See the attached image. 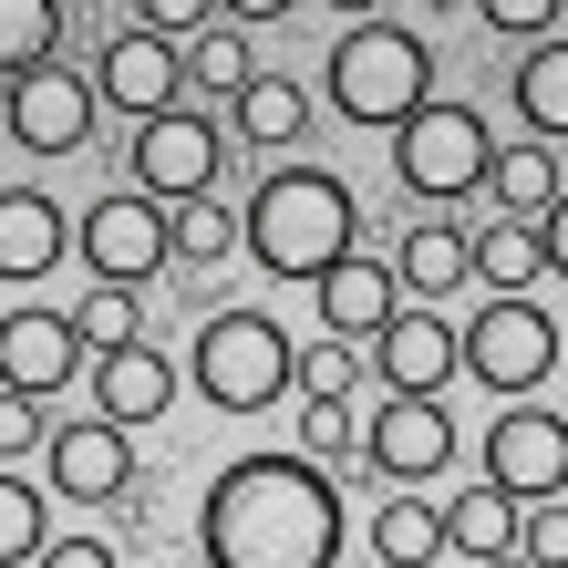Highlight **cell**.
Wrapping results in <instances>:
<instances>
[{"label": "cell", "instance_id": "6da1fadb", "mask_svg": "<svg viewBox=\"0 0 568 568\" xmlns=\"http://www.w3.org/2000/svg\"><path fill=\"white\" fill-rule=\"evenodd\" d=\"M342 486L311 455H239L196 496V548L207 568H342Z\"/></svg>", "mask_w": 568, "mask_h": 568}, {"label": "cell", "instance_id": "7a4b0ae2", "mask_svg": "<svg viewBox=\"0 0 568 568\" xmlns=\"http://www.w3.org/2000/svg\"><path fill=\"white\" fill-rule=\"evenodd\" d=\"M248 258L270 280H331L362 239V196L331 176V165H270L248 186Z\"/></svg>", "mask_w": 568, "mask_h": 568}, {"label": "cell", "instance_id": "3957f363", "mask_svg": "<svg viewBox=\"0 0 568 568\" xmlns=\"http://www.w3.org/2000/svg\"><path fill=\"white\" fill-rule=\"evenodd\" d=\"M434 104V42H424V31L414 21H352L342 31V42H331V114H342V124H383V135H393V124H414Z\"/></svg>", "mask_w": 568, "mask_h": 568}, {"label": "cell", "instance_id": "277c9868", "mask_svg": "<svg viewBox=\"0 0 568 568\" xmlns=\"http://www.w3.org/2000/svg\"><path fill=\"white\" fill-rule=\"evenodd\" d=\"M186 373H196V393H207L217 414H270L280 393L300 383V342L270 311H207V321H196Z\"/></svg>", "mask_w": 568, "mask_h": 568}, {"label": "cell", "instance_id": "5b68a950", "mask_svg": "<svg viewBox=\"0 0 568 568\" xmlns=\"http://www.w3.org/2000/svg\"><path fill=\"white\" fill-rule=\"evenodd\" d=\"M393 176L424 207H455V196H486L496 176V124L476 104H424L414 124H393Z\"/></svg>", "mask_w": 568, "mask_h": 568}, {"label": "cell", "instance_id": "8992f818", "mask_svg": "<svg viewBox=\"0 0 568 568\" xmlns=\"http://www.w3.org/2000/svg\"><path fill=\"white\" fill-rule=\"evenodd\" d=\"M465 373H476L496 404H527L538 383H558V373H568V352H558L548 300H527V290H486V311L465 321Z\"/></svg>", "mask_w": 568, "mask_h": 568}, {"label": "cell", "instance_id": "52a82bcc", "mask_svg": "<svg viewBox=\"0 0 568 568\" xmlns=\"http://www.w3.org/2000/svg\"><path fill=\"white\" fill-rule=\"evenodd\" d=\"M73 248H83L93 280L145 290V280H165V258H176V207H165V196H145V186H114V196H93V207H83Z\"/></svg>", "mask_w": 568, "mask_h": 568}, {"label": "cell", "instance_id": "ba28073f", "mask_svg": "<svg viewBox=\"0 0 568 568\" xmlns=\"http://www.w3.org/2000/svg\"><path fill=\"white\" fill-rule=\"evenodd\" d=\"M362 465H373L383 486H434L455 465V414L445 393H383L373 414H362Z\"/></svg>", "mask_w": 568, "mask_h": 568}, {"label": "cell", "instance_id": "9c48e42d", "mask_svg": "<svg viewBox=\"0 0 568 568\" xmlns=\"http://www.w3.org/2000/svg\"><path fill=\"white\" fill-rule=\"evenodd\" d=\"M93 114H104V83L73 73V62H42V73L0 83V124H11L31 155H83L93 145Z\"/></svg>", "mask_w": 568, "mask_h": 568}, {"label": "cell", "instance_id": "30bf717a", "mask_svg": "<svg viewBox=\"0 0 568 568\" xmlns=\"http://www.w3.org/2000/svg\"><path fill=\"white\" fill-rule=\"evenodd\" d=\"M476 455H486V486H507L517 507L568 496V414H548V404H507Z\"/></svg>", "mask_w": 568, "mask_h": 568}, {"label": "cell", "instance_id": "8fae6325", "mask_svg": "<svg viewBox=\"0 0 568 568\" xmlns=\"http://www.w3.org/2000/svg\"><path fill=\"white\" fill-rule=\"evenodd\" d=\"M73 373H93L73 311H52V300H21V311H0V393H31V404H52Z\"/></svg>", "mask_w": 568, "mask_h": 568}, {"label": "cell", "instance_id": "7c38bea8", "mask_svg": "<svg viewBox=\"0 0 568 568\" xmlns=\"http://www.w3.org/2000/svg\"><path fill=\"white\" fill-rule=\"evenodd\" d=\"M217 176H227V135L207 114H155V124H135V186L145 196H165V207H186V196H217Z\"/></svg>", "mask_w": 568, "mask_h": 568}, {"label": "cell", "instance_id": "4fadbf2b", "mask_svg": "<svg viewBox=\"0 0 568 568\" xmlns=\"http://www.w3.org/2000/svg\"><path fill=\"white\" fill-rule=\"evenodd\" d=\"M145 465H135V445H124V424H52V445H42V486L62 496V507H104L114 517V496L135 486Z\"/></svg>", "mask_w": 568, "mask_h": 568}, {"label": "cell", "instance_id": "5bb4252c", "mask_svg": "<svg viewBox=\"0 0 568 568\" xmlns=\"http://www.w3.org/2000/svg\"><path fill=\"white\" fill-rule=\"evenodd\" d=\"M93 83H104V104L114 114H135V124H155V114H176L186 104V42H165V31H114L104 52H93Z\"/></svg>", "mask_w": 568, "mask_h": 568}, {"label": "cell", "instance_id": "9a60e30c", "mask_svg": "<svg viewBox=\"0 0 568 568\" xmlns=\"http://www.w3.org/2000/svg\"><path fill=\"white\" fill-rule=\"evenodd\" d=\"M373 373H383V393H445L465 373V331L434 311V300H404V311L383 321V342H373Z\"/></svg>", "mask_w": 568, "mask_h": 568}, {"label": "cell", "instance_id": "2e32d148", "mask_svg": "<svg viewBox=\"0 0 568 568\" xmlns=\"http://www.w3.org/2000/svg\"><path fill=\"white\" fill-rule=\"evenodd\" d=\"M83 383H93V414L124 424V434H135V424H165V404H176V362H165V342H124V352L93 362Z\"/></svg>", "mask_w": 568, "mask_h": 568}, {"label": "cell", "instance_id": "e0dca14e", "mask_svg": "<svg viewBox=\"0 0 568 568\" xmlns=\"http://www.w3.org/2000/svg\"><path fill=\"white\" fill-rule=\"evenodd\" d=\"M73 258V217L42 186H0V280H52Z\"/></svg>", "mask_w": 568, "mask_h": 568}, {"label": "cell", "instance_id": "ac0fdd59", "mask_svg": "<svg viewBox=\"0 0 568 568\" xmlns=\"http://www.w3.org/2000/svg\"><path fill=\"white\" fill-rule=\"evenodd\" d=\"M311 300H321V331H342V342H383V321L404 311V280H393V258H342L331 280H311Z\"/></svg>", "mask_w": 568, "mask_h": 568}, {"label": "cell", "instance_id": "d6986e66", "mask_svg": "<svg viewBox=\"0 0 568 568\" xmlns=\"http://www.w3.org/2000/svg\"><path fill=\"white\" fill-rule=\"evenodd\" d=\"M393 280H404V300H445L476 280V239H465L455 217H414L404 239H393Z\"/></svg>", "mask_w": 568, "mask_h": 568}, {"label": "cell", "instance_id": "ffe728a7", "mask_svg": "<svg viewBox=\"0 0 568 568\" xmlns=\"http://www.w3.org/2000/svg\"><path fill=\"white\" fill-rule=\"evenodd\" d=\"M227 135H239V145H258V155H290L300 135H311V93H300L290 73H258L239 104H227Z\"/></svg>", "mask_w": 568, "mask_h": 568}, {"label": "cell", "instance_id": "44dd1931", "mask_svg": "<svg viewBox=\"0 0 568 568\" xmlns=\"http://www.w3.org/2000/svg\"><path fill=\"white\" fill-rule=\"evenodd\" d=\"M455 538H445V507H434L424 486H393L383 507H373V558L383 568H424V558H445Z\"/></svg>", "mask_w": 568, "mask_h": 568}, {"label": "cell", "instance_id": "7402d4cb", "mask_svg": "<svg viewBox=\"0 0 568 568\" xmlns=\"http://www.w3.org/2000/svg\"><path fill=\"white\" fill-rule=\"evenodd\" d=\"M445 538H455V558H507L517 538H527V507L507 486H465V496H445Z\"/></svg>", "mask_w": 568, "mask_h": 568}, {"label": "cell", "instance_id": "603a6c76", "mask_svg": "<svg viewBox=\"0 0 568 568\" xmlns=\"http://www.w3.org/2000/svg\"><path fill=\"white\" fill-rule=\"evenodd\" d=\"M486 196H496V217H548L558 207V155L527 135V145H496V176H486Z\"/></svg>", "mask_w": 568, "mask_h": 568}, {"label": "cell", "instance_id": "cb8c5ba5", "mask_svg": "<svg viewBox=\"0 0 568 568\" xmlns=\"http://www.w3.org/2000/svg\"><path fill=\"white\" fill-rule=\"evenodd\" d=\"M476 280H486V290H538V280H548L538 217H486V227H476Z\"/></svg>", "mask_w": 568, "mask_h": 568}, {"label": "cell", "instance_id": "d4e9b609", "mask_svg": "<svg viewBox=\"0 0 568 568\" xmlns=\"http://www.w3.org/2000/svg\"><path fill=\"white\" fill-rule=\"evenodd\" d=\"M517 114L538 145H568V42H527L517 62Z\"/></svg>", "mask_w": 568, "mask_h": 568}, {"label": "cell", "instance_id": "484cf974", "mask_svg": "<svg viewBox=\"0 0 568 568\" xmlns=\"http://www.w3.org/2000/svg\"><path fill=\"white\" fill-rule=\"evenodd\" d=\"M62 62V0H0V83Z\"/></svg>", "mask_w": 568, "mask_h": 568}, {"label": "cell", "instance_id": "4316f807", "mask_svg": "<svg viewBox=\"0 0 568 568\" xmlns=\"http://www.w3.org/2000/svg\"><path fill=\"white\" fill-rule=\"evenodd\" d=\"M186 83H207L217 104H239V93L258 83V62H248V21H217V31H196V42H186Z\"/></svg>", "mask_w": 568, "mask_h": 568}, {"label": "cell", "instance_id": "83f0119b", "mask_svg": "<svg viewBox=\"0 0 568 568\" xmlns=\"http://www.w3.org/2000/svg\"><path fill=\"white\" fill-rule=\"evenodd\" d=\"M52 486H21V476H0V568H31L52 538Z\"/></svg>", "mask_w": 568, "mask_h": 568}, {"label": "cell", "instance_id": "f1b7e54d", "mask_svg": "<svg viewBox=\"0 0 568 568\" xmlns=\"http://www.w3.org/2000/svg\"><path fill=\"white\" fill-rule=\"evenodd\" d=\"M300 455L331 465V476H342V465H362V414L342 404V393H311V404H300Z\"/></svg>", "mask_w": 568, "mask_h": 568}, {"label": "cell", "instance_id": "f546056e", "mask_svg": "<svg viewBox=\"0 0 568 568\" xmlns=\"http://www.w3.org/2000/svg\"><path fill=\"white\" fill-rule=\"evenodd\" d=\"M73 331H83V352H93V362H104V352H124V342H145V321H135V290L93 280V290L73 300Z\"/></svg>", "mask_w": 568, "mask_h": 568}, {"label": "cell", "instance_id": "4dcf8cb0", "mask_svg": "<svg viewBox=\"0 0 568 568\" xmlns=\"http://www.w3.org/2000/svg\"><path fill=\"white\" fill-rule=\"evenodd\" d=\"M239 239H248V227L227 217L217 196H186V207H176V258H186V270H217V258L239 248Z\"/></svg>", "mask_w": 568, "mask_h": 568}, {"label": "cell", "instance_id": "1f68e13d", "mask_svg": "<svg viewBox=\"0 0 568 568\" xmlns=\"http://www.w3.org/2000/svg\"><path fill=\"white\" fill-rule=\"evenodd\" d=\"M352 383H362V362H352V342H342V331L300 342V393H352Z\"/></svg>", "mask_w": 568, "mask_h": 568}, {"label": "cell", "instance_id": "d6a6232c", "mask_svg": "<svg viewBox=\"0 0 568 568\" xmlns=\"http://www.w3.org/2000/svg\"><path fill=\"white\" fill-rule=\"evenodd\" d=\"M476 11H486V31H496V42H548L568 0H476Z\"/></svg>", "mask_w": 568, "mask_h": 568}, {"label": "cell", "instance_id": "836d02e7", "mask_svg": "<svg viewBox=\"0 0 568 568\" xmlns=\"http://www.w3.org/2000/svg\"><path fill=\"white\" fill-rule=\"evenodd\" d=\"M217 11H227V0H135V21L165 31V42H196V31H217Z\"/></svg>", "mask_w": 568, "mask_h": 568}, {"label": "cell", "instance_id": "e575fe53", "mask_svg": "<svg viewBox=\"0 0 568 568\" xmlns=\"http://www.w3.org/2000/svg\"><path fill=\"white\" fill-rule=\"evenodd\" d=\"M538 568H568V496H548V507H527V538H517Z\"/></svg>", "mask_w": 568, "mask_h": 568}, {"label": "cell", "instance_id": "d590c367", "mask_svg": "<svg viewBox=\"0 0 568 568\" xmlns=\"http://www.w3.org/2000/svg\"><path fill=\"white\" fill-rule=\"evenodd\" d=\"M42 445H52L42 404H31V393H0V455H42Z\"/></svg>", "mask_w": 568, "mask_h": 568}, {"label": "cell", "instance_id": "8d00e7d4", "mask_svg": "<svg viewBox=\"0 0 568 568\" xmlns=\"http://www.w3.org/2000/svg\"><path fill=\"white\" fill-rule=\"evenodd\" d=\"M31 568H124V558H114V538H52Z\"/></svg>", "mask_w": 568, "mask_h": 568}, {"label": "cell", "instance_id": "74e56055", "mask_svg": "<svg viewBox=\"0 0 568 568\" xmlns=\"http://www.w3.org/2000/svg\"><path fill=\"white\" fill-rule=\"evenodd\" d=\"M155 507H165V486H155V476H135V486L114 496V527H155Z\"/></svg>", "mask_w": 568, "mask_h": 568}, {"label": "cell", "instance_id": "f35d334b", "mask_svg": "<svg viewBox=\"0 0 568 568\" xmlns=\"http://www.w3.org/2000/svg\"><path fill=\"white\" fill-rule=\"evenodd\" d=\"M538 239H548V270H558V280H568V196H558V207H548V217H538Z\"/></svg>", "mask_w": 568, "mask_h": 568}, {"label": "cell", "instance_id": "ab89813d", "mask_svg": "<svg viewBox=\"0 0 568 568\" xmlns=\"http://www.w3.org/2000/svg\"><path fill=\"white\" fill-rule=\"evenodd\" d=\"M300 0H227V21H290Z\"/></svg>", "mask_w": 568, "mask_h": 568}, {"label": "cell", "instance_id": "60d3db41", "mask_svg": "<svg viewBox=\"0 0 568 568\" xmlns=\"http://www.w3.org/2000/svg\"><path fill=\"white\" fill-rule=\"evenodd\" d=\"M476 568H538V558H527V548H507V558H476Z\"/></svg>", "mask_w": 568, "mask_h": 568}, {"label": "cell", "instance_id": "b9f144b4", "mask_svg": "<svg viewBox=\"0 0 568 568\" xmlns=\"http://www.w3.org/2000/svg\"><path fill=\"white\" fill-rule=\"evenodd\" d=\"M331 11H352V21H373V11H383V0H331Z\"/></svg>", "mask_w": 568, "mask_h": 568}, {"label": "cell", "instance_id": "7bdbcfd3", "mask_svg": "<svg viewBox=\"0 0 568 568\" xmlns=\"http://www.w3.org/2000/svg\"><path fill=\"white\" fill-rule=\"evenodd\" d=\"M424 11H476V0H424Z\"/></svg>", "mask_w": 568, "mask_h": 568}, {"label": "cell", "instance_id": "ee69618b", "mask_svg": "<svg viewBox=\"0 0 568 568\" xmlns=\"http://www.w3.org/2000/svg\"><path fill=\"white\" fill-rule=\"evenodd\" d=\"M558 383H568V373H558Z\"/></svg>", "mask_w": 568, "mask_h": 568}]
</instances>
